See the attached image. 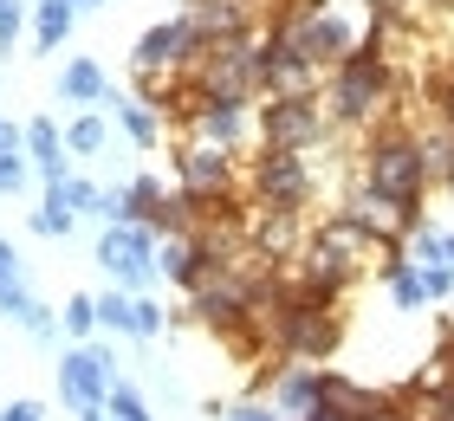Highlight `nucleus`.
Instances as JSON below:
<instances>
[{"label":"nucleus","instance_id":"aec40b11","mask_svg":"<svg viewBox=\"0 0 454 421\" xmlns=\"http://www.w3.org/2000/svg\"><path fill=\"white\" fill-rule=\"evenodd\" d=\"M162 195H169V188H162L156 175H137L130 188H123V201H130V221H150L156 207H162Z\"/></svg>","mask_w":454,"mask_h":421},{"label":"nucleus","instance_id":"4468645a","mask_svg":"<svg viewBox=\"0 0 454 421\" xmlns=\"http://www.w3.org/2000/svg\"><path fill=\"white\" fill-rule=\"evenodd\" d=\"M78 27V7L72 0H33V46L39 52H59Z\"/></svg>","mask_w":454,"mask_h":421},{"label":"nucleus","instance_id":"f8f14e48","mask_svg":"<svg viewBox=\"0 0 454 421\" xmlns=\"http://www.w3.org/2000/svg\"><path fill=\"white\" fill-rule=\"evenodd\" d=\"M105 111L123 123V136H130L137 150H156V143H162V130H169L156 104H143V97H123V91H105Z\"/></svg>","mask_w":454,"mask_h":421},{"label":"nucleus","instance_id":"20e7f679","mask_svg":"<svg viewBox=\"0 0 454 421\" xmlns=\"http://www.w3.org/2000/svg\"><path fill=\"white\" fill-rule=\"evenodd\" d=\"M156 246H162V240H156L143 221H105V240H98L91 260L105 266L111 285H123V292H150V285H162Z\"/></svg>","mask_w":454,"mask_h":421},{"label":"nucleus","instance_id":"bb28decb","mask_svg":"<svg viewBox=\"0 0 454 421\" xmlns=\"http://www.w3.org/2000/svg\"><path fill=\"white\" fill-rule=\"evenodd\" d=\"M422 285H428V299H448L454 292V266H422Z\"/></svg>","mask_w":454,"mask_h":421},{"label":"nucleus","instance_id":"5701e85b","mask_svg":"<svg viewBox=\"0 0 454 421\" xmlns=\"http://www.w3.org/2000/svg\"><path fill=\"white\" fill-rule=\"evenodd\" d=\"M27 182H33V162L20 150H0V195H20Z\"/></svg>","mask_w":454,"mask_h":421},{"label":"nucleus","instance_id":"39448f33","mask_svg":"<svg viewBox=\"0 0 454 421\" xmlns=\"http://www.w3.org/2000/svg\"><path fill=\"white\" fill-rule=\"evenodd\" d=\"M111 383H117V356L111 344H72L59 350V395H66V409H105L111 402Z\"/></svg>","mask_w":454,"mask_h":421},{"label":"nucleus","instance_id":"f257e3e1","mask_svg":"<svg viewBox=\"0 0 454 421\" xmlns=\"http://www.w3.org/2000/svg\"><path fill=\"white\" fill-rule=\"evenodd\" d=\"M357 182L377 195H428V162H422V130H409L403 117H383L357 150Z\"/></svg>","mask_w":454,"mask_h":421},{"label":"nucleus","instance_id":"72a5a7b5","mask_svg":"<svg viewBox=\"0 0 454 421\" xmlns=\"http://www.w3.org/2000/svg\"><path fill=\"white\" fill-rule=\"evenodd\" d=\"M442 253H448V266H454V234H442Z\"/></svg>","mask_w":454,"mask_h":421},{"label":"nucleus","instance_id":"f03ea898","mask_svg":"<svg viewBox=\"0 0 454 421\" xmlns=\"http://www.w3.org/2000/svg\"><path fill=\"white\" fill-rule=\"evenodd\" d=\"M338 123L325 111V91H299V97H260L254 111V136L260 150H318Z\"/></svg>","mask_w":454,"mask_h":421},{"label":"nucleus","instance_id":"412c9836","mask_svg":"<svg viewBox=\"0 0 454 421\" xmlns=\"http://www.w3.org/2000/svg\"><path fill=\"white\" fill-rule=\"evenodd\" d=\"M13 324L27 331V337H39V344H59V331H66V324L52 318V305H39V299H27V311H20Z\"/></svg>","mask_w":454,"mask_h":421},{"label":"nucleus","instance_id":"c756f323","mask_svg":"<svg viewBox=\"0 0 454 421\" xmlns=\"http://www.w3.org/2000/svg\"><path fill=\"white\" fill-rule=\"evenodd\" d=\"M0 150H27V130H20L7 111H0Z\"/></svg>","mask_w":454,"mask_h":421},{"label":"nucleus","instance_id":"f3484780","mask_svg":"<svg viewBox=\"0 0 454 421\" xmlns=\"http://www.w3.org/2000/svg\"><path fill=\"white\" fill-rule=\"evenodd\" d=\"M27 272H20V253L0 240V311H7V318H20V311H27Z\"/></svg>","mask_w":454,"mask_h":421},{"label":"nucleus","instance_id":"0eeeda50","mask_svg":"<svg viewBox=\"0 0 454 421\" xmlns=\"http://www.w3.org/2000/svg\"><path fill=\"white\" fill-rule=\"evenodd\" d=\"M201 58V39L189 19H162V27H150L130 46V72H189Z\"/></svg>","mask_w":454,"mask_h":421},{"label":"nucleus","instance_id":"c85d7f7f","mask_svg":"<svg viewBox=\"0 0 454 421\" xmlns=\"http://www.w3.org/2000/svg\"><path fill=\"white\" fill-rule=\"evenodd\" d=\"M0 421H46V409H39V402H27V395H20V402H7V409H0Z\"/></svg>","mask_w":454,"mask_h":421},{"label":"nucleus","instance_id":"393cba45","mask_svg":"<svg viewBox=\"0 0 454 421\" xmlns=\"http://www.w3.org/2000/svg\"><path fill=\"white\" fill-rule=\"evenodd\" d=\"M150 337H162V305L137 292V344H150Z\"/></svg>","mask_w":454,"mask_h":421},{"label":"nucleus","instance_id":"a211bd4d","mask_svg":"<svg viewBox=\"0 0 454 421\" xmlns=\"http://www.w3.org/2000/svg\"><path fill=\"white\" fill-rule=\"evenodd\" d=\"M78 227V207L66 201V188H46V207L33 214V234H46V240H66Z\"/></svg>","mask_w":454,"mask_h":421},{"label":"nucleus","instance_id":"6e6552de","mask_svg":"<svg viewBox=\"0 0 454 421\" xmlns=\"http://www.w3.org/2000/svg\"><path fill=\"white\" fill-rule=\"evenodd\" d=\"M254 130V104H234V97H208L201 111L182 123V143H208V150H240V136Z\"/></svg>","mask_w":454,"mask_h":421},{"label":"nucleus","instance_id":"4be33fe9","mask_svg":"<svg viewBox=\"0 0 454 421\" xmlns=\"http://www.w3.org/2000/svg\"><path fill=\"white\" fill-rule=\"evenodd\" d=\"M111 421H150V402H143V395L130 389V383H111Z\"/></svg>","mask_w":454,"mask_h":421},{"label":"nucleus","instance_id":"423d86ee","mask_svg":"<svg viewBox=\"0 0 454 421\" xmlns=\"http://www.w3.org/2000/svg\"><path fill=\"white\" fill-rule=\"evenodd\" d=\"M176 182H182V195H195V201L247 195L240 150H208V143H176Z\"/></svg>","mask_w":454,"mask_h":421},{"label":"nucleus","instance_id":"cd10ccee","mask_svg":"<svg viewBox=\"0 0 454 421\" xmlns=\"http://www.w3.org/2000/svg\"><path fill=\"white\" fill-rule=\"evenodd\" d=\"M293 421H357V415H350L344 402H332V395H325V402H318L312 415H293Z\"/></svg>","mask_w":454,"mask_h":421},{"label":"nucleus","instance_id":"a878e982","mask_svg":"<svg viewBox=\"0 0 454 421\" xmlns=\"http://www.w3.org/2000/svg\"><path fill=\"white\" fill-rule=\"evenodd\" d=\"M227 421H286L273 402H260V395H247V402L240 409H227Z\"/></svg>","mask_w":454,"mask_h":421},{"label":"nucleus","instance_id":"b1692460","mask_svg":"<svg viewBox=\"0 0 454 421\" xmlns=\"http://www.w3.org/2000/svg\"><path fill=\"white\" fill-rule=\"evenodd\" d=\"M20 27H27V0H0V52H13Z\"/></svg>","mask_w":454,"mask_h":421},{"label":"nucleus","instance_id":"2eb2a0df","mask_svg":"<svg viewBox=\"0 0 454 421\" xmlns=\"http://www.w3.org/2000/svg\"><path fill=\"white\" fill-rule=\"evenodd\" d=\"M105 143H111V117L105 111H85V117L66 123V150L72 156H105Z\"/></svg>","mask_w":454,"mask_h":421},{"label":"nucleus","instance_id":"2f4dec72","mask_svg":"<svg viewBox=\"0 0 454 421\" xmlns=\"http://www.w3.org/2000/svg\"><path fill=\"white\" fill-rule=\"evenodd\" d=\"M78 421H105V409H72Z\"/></svg>","mask_w":454,"mask_h":421},{"label":"nucleus","instance_id":"ddd939ff","mask_svg":"<svg viewBox=\"0 0 454 421\" xmlns=\"http://www.w3.org/2000/svg\"><path fill=\"white\" fill-rule=\"evenodd\" d=\"M105 91H111V78L98 58H72L66 72H59V104H85V111H105Z\"/></svg>","mask_w":454,"mask_h":421},{"label":"nucleus","instance_id":"1a4fd4ad","mask_svg":"<svg viewBox=\"0 0 454 421\" xmlns=\"http://www.w3.org/2000/svg\"><path fill=\"white\" fill-rule=\"evenodd\" d=\"M156 266H162V279H169V285L195 292V285L215 272V253H208V240H201V234H182V240H162V246H156Z\"/></svg>","mask_w":454,"mask_h":421},{"label":"nucleus","instance_id":"7ed1b4c3","mask_svg":"<svg viewBox=\"0 0 454 421\" xmlns=\"http://www.w3.org/2000/svg\"><path fill=\"white\" fill-rule=\"evenodd\" d=\"M318 195V168L305 150H260L247 162V201L254 207H286V214H305V201Z\"/></svg>","mask_w":454,"mask_h":421},{"label":"nucleus","instance_id":"dca6fc26","mask_svg":"<svg viewBox=\"0 0 454 421\" xmlns=\"http://www.w3.org/2000/svg\"><path fill=\"white\" fill-rule=\"evenodd\" d=\"M98 331H117V337H137V292H98Z\"/></svg>","mask_w":454,"mask_h":421},{"label":"nucleus","instance_id":"7c9ffc66","mask_svg":"<svg viewBox=\"0 0 454 421\" xmlns=\"http://www.w3.org/2000/svg\"><path fill=\"white\" fill-rule=\"evenodd\" d=\"M435 188H442V195H454V150H448V168H442V182H435Z\"/></svg>","mask_w":454,"mask_h":421},{"label":"nucleus","instance_id":"9d476101","mask_svg":"<svg viewBox=\"0 0 454 421\" xmlns=\"http://www.w3.org/2000/svg\"><path fill=\"white\" fill-rule=\"evenodd\" d=\"M266 402H273L286 421H293V415H312V409L325 402V363H286Z\"/></svg>","mask_w":454,"mask_h":421},{"label":"nucleus","instance_id":"473e14b6","mask_svg":"<svg viewBox=\"0 0 454 421\" xmlns=\"http://www.w3.org/2000/svg\"><path fill=\"white\" fill-rule=\"evenodd\" d=\"M72 7H78V13H85V7H111V0H72Z\"/></svg>","mask_w":454,"mask_h":421},{"label":"nucleus","instance_id":"6ab92c4d","mask_svg":"<svg viewBox=\"0 0 454 421\" xmlns=\"http://www.w3.org/2000/svg\"><path fill=\"white\" fill-rule=\"evenodd\" d=\"M59 324H66V337H78V344H91L98 337V299H85V292H72L66 311H59Z\"/></svg>","mask_w":454,"mask_h":421},{"label":"nucleus","instance_id":"9b49d317","mask_svg":"<svg viewBox=\"0 0 454 421\" xmlns=\"http://www.w3.org/2000/svg\"><path fill=\"white\" fill-rule=\"evenodd\" d=\"M27 156H33V175L59 188V182H72V162H66V136H59V123L52 117H33L27 123Z\"/></svg>","mask_w":454,"mask_h":421}]
</instances>
